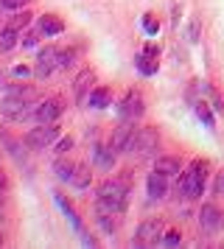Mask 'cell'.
<instances>
[{
    "label": "cell",
    "mask_w": 224,
    "mask_h": 249,
    "mask_svg": "<svg viewBox=\"0 0 224 249\" xmlns=\"http://www.w3.org/2000/svg\"><path fill=\"white\" fill-rule=\"evenodd\" d=\"M126 202H129V191L126 185L118 179H110V182H101L98 188V204L95 210L104 215H112V213H123L126 210Z\"/></svg>",
    "instance_id": "cell-1"
},
{
    "label": "cell",
    "mask_w": 224,
    "mask_h": 249,
    "mask_svg": "<svg viewBox=\"0 0 224 249\" xmlns=\"http://www.w3.org/2000/svg\"><path fill=\"white\" fill-rule=\"evenodd\" d=\"M205 179H207V162L205 160H196L179 179V191L185 199H199L202 191H205Z\"/></svg>",
    "instance_id": "cell-2"
},
{
    "label": "cell",
    "mask_w": 224,
    "mask_h": 249,
    "mask_svg": "<svg viewBox=\"0 0 224 249\" xmlns=\"http://www.w3.org/2000/svg\"><path fill=\"white\" fill-rule=\"evenodd\" d=\"M31 101L34 98L6 92V98L0 101V112H3V118H9V121H22V118L28 115V109H31Z\"/></svg>",
    "instance_id": "cell-3"
},
{
    "label": "cell",
    "mask_w": 224,
    "mask_h": 249,
    "mask_svg": "<svg viewBox=\"0 0 224 249\" xmlns=\"http://www.w3.org/2000/svg\"><path fill=\"white\" fill-rule=\"evenodd\" d=\"M134 137H137V126H134L132 121H123V124H118V129L112 132L110 146L115 148L118 154H123V151H132Z\"/></svg>",
    "instance_id": "cell-4"
},
{
    "label": "cell",
    "mask_w": 224,
    "mask_h": 249,
    "mask_svg": "<svg viewBox=\"0 0 224 249\" xmlns=\"http://www.w3.org/2000/svg\"><path fill=\"white\" fill-rule=\"evenodd\" d=\"M56 137H59V129H56V124H39L37 129H31V132L25 135V146L37 151V148L51 146Z\"/></svg>",
    "instance_id": "cell-5"
},
{
    "label": "cell",
    "mask_w": 224,
    "mask_h": 249,
    "mask_svg": "<svg viewBox=\"0 0 224 249\" xmlns=\"http://www.w3.org/2000/svg\"><path fill=\"white\" fill-rule=\"evenodd\" d=\"M56 68H59V51L56 48H42L39 56H37V68H34L37 79H51V73Z\"/></svg>",
    "instance_id": "cell-6"
},
{
    "label": "cell",
    "mask_w": 224,
    "mask_h": 249,
    "mask_svg": "<svg viewBox=\"0 0 224 249\" xmlns=\"http://www.w3.org/2000/svg\"><path fill=\"white\" fill-rule=\"evenodd\" d=\"M160 232H163V221H160V218H149V221H143V224L137 227V232H134V244H137V247L157 244V241H160Z\"/></svg>",
    "instance_id": "cell-7"
},
{
    "label": "cell",
    "mask_w": 224,
    "mask_h": 249,
    "mask_svg": "<svg viewBox=\"0 0 224 249\" xmlns=\"http://www.w3.org/2000/svg\"><path fill=\"white\" fill-rule=\"evenodd\" d=\"M62 109H65V107H62L59 98H48V101H42L34 109V118H37V124H54V121H59Z\"/></svg>",
    "instance_id": "cell-8"
},
{
    "label": "cell",
    "mask_w": 224,
    "mask_h": 249,
    "mask_svg": "<svg viewBox=\"0 0 224 249\" xmlns=\"http://www.w3.org/2000/svg\"><path fill=\"white\" fill-rule=\"evenodd\" d=\"M157 143H160V135H157V129H137V137H134V146L132 151H137V154H151V151H157Z\"/></svg>",
    "instance_id": "cell-9"
},
{
    "label": "cell",
    "mask_w": 224,
    "mask_h": 249,
    "mask_svg": "<svg viewBox=\"0 0 224 249\" xmlns=\"http://www.w3.org/2000/svg\"><path fill=\"white\" fill-rule=\"evenodd\" d=\"M140 115H143V98H140V92H129L121 104V118L123 121H134Z\"/></svg>",
    "instance_id": "cell-10"
},
{
    "label": "cell",
    "mask_w": 224,
    "mask_h": 249,
    "mask_svg": "<svg viewBox=\"0 0 224 249\" xmlns=\"http://www.w3.org/2000/svg\"><path fill=\"white\" fill-rule=\"evenodd\" d=\"M199 224L205 232H216L219 227H222V213H219V207L216 204H205L199 213Z\"/></svg>",
    "instance_id": "cell-11"
},
{
    "label": "cell",
    "mask_w": 224,
    "mask_h": 249,
    "mask_svg": "<svg viewBox=\"0 0 224 249\" xmlns=\"http://www.w3.org/2000/svg\"><path fill=\"white\" fill-rule=\"evenodd\" d=\"M146 191H149V199H163V196H166V191H168L166 174L151 171V174H149V179H146Z\"/></svg>",
    "instance_id": "cell-12"
},
{
    "label": "cell",
    "mask_w": 224,
    "mask_h": 249,
    "mask_svg": "<svg viewBox=\"0 0 224 249\" xmlns=\"http://www.w3.org/2000/svg\"><path fill=\"white\" fill-rule=\"evenodd\" d=\"M93 79H95V73H93L90 68H84V70H81V73L76 76V81H73V95H76V101H78V104L87 98L90 87H93Z\"/></svg>",
    "instance_id": "cell-13"
},
{
    "label": "cell",
    "mask_w": 224,
    "mask_h": 249,
    "mask_svg": "<svg viewBox=\"0 0 224 249\" xmlns=\"http://www.w3.org/2000/svg\"><path fill=\"white\" fill-rule=\"evenodd\" d=\"M37 25H39V34L42 36H59L65 31V23H62L59 17H54V14H42Z\"/></svg>",
    "instance_id": "cell-14"
},
{
    "label": "cell",
    "mask_w": 224,
    "mask_h": 249,
    "mask_svg": "<svg viewBox=\"0 0 224 249\" xmlns=\"http://www.w3.org/2000/svg\"><path fill=\"white\" fill-rule=\"evenodd\" d=\"M115 154H118V151L112 146H104V143H101V146H95V154H93V157H95V165H98V168L110 171V168H115Z\"/></svg>",
    "instance_id": "cell-15"
},
{
    "label": "cell",
    "mask_w": 224,
    "mask_h": 249,
    "mask_svg": "<svg viewBox=\"0 0 224 249\" xmlns=\"http://www.w3.org/2000/svg\"><path fill=\"white\" fill-rule=\"evenodd\" d=\"M179 168H182V162H179V157H174V154L157 157V162H154V171L166 174V177H174V174H179Z\"/></svg>",
    "instance_id": "cell-16"
},
{
    "label": "cell",
    "mask_w": 224,
    "mask_h": 249,
    "mask_svg": "<svg viewBox=\"0 0 224 249\" xmlns=\"http://www.w3.org/2000/svg\"><path fill=\"white\" fill-rule=\"evenodd\" d=\"M110 98H112L110 87H95L90 92V107L93 109H104V107H110Z\"/></svg>",
    "instance_id": "cell-17"
},
{
    "label": "cell",
    "mask_w": 224,
    "mask_h": 249,
    "mask_svg": "<svg viewBox=\"0 0 224 249\" xmlns=\"http://www.w3.org/2000/svg\"><path fill=\"white\" fill-rule=\"evenodd\" d=\"M73 185H76L78 191H84V188H87L90 182H93V171L87 168V165H76V171H73Z\"/></svg>",
    "instance_id": "cell-18"
},
{
    "label": "cell",
    "mask_w": 224,
    "mask_h": 249,
    "mask_svg": "<svg viewBox=\"0 0 224 249\" xmlns=\"http://www.w3.org/2000/svg\"><path fill=\"white\" fill-rule=\"evenodd\" d=\"M14 45H17V28H11V25L0 28V51H11Z\"/></svg>",
    "instance_id": "cell-19"
},
{
    "label": "cell",
    "mask_w": 224,
    "mask_h": 249,
    "mask_svg": "<svg viewBox=\"0 0 224 249\" xmlns=\"http://www.w3.org/2000/svg\"><path fill=\"white\" fill-rule=\"evenodd\" d=\"M137 68H140V73L143 76H151V73H157V56H151V53H140L137 56Z\"/></svg>",
    "instance_id": "cell-20"
},
{
    "label": "cell",
    "mask_w": 224,
    "mask_h": 249,
    "mask_svg": "<svg viewBox=\"0 0 224 249\" xmlns=\"http://www.w3.org/2000/svg\"><path fill=\"white\" fill-rule=\"evenodd\" d=\"M73 171H76V165L73 162H67V160H56L54 162V174L59 177V179H73Z\"/></svg>",
    "instance_id": "cell-21"
},
{
    "label": "cell",
    "mask_w": 224,
    "mask_h": 249,
    "mask_svg": "<svg viewBox=\"0 0 224 249\" xmlns=\"http://www.w3.org/2000/svg\"><path fill=\"white\" fill-rule=\"evenodd\" d=\"M28 23H31V12H17L9 20V25H11V28H17V31H20V28H25Z\"/></svg>",
    "instance_id": "cell-22"
},
{
    "label": "cell",
    "mask_w": 224,
    "mask_h": 249,
    "mask_svg": "<svg viewBox=\"0 0 224 249\" xmlns=\"http://www.w3.org/2000/svg\"><path fill=\"white\" fill-rule=\"evenodd\" d=\"M28 3H31V0H0V9H6V12H20Z\"/></svg>",
    "instance_id": "cell-23"
},
{
    "label": "cell",
    "mask_w": 224,
    "mask_h": 249,
    "mask_svg": "<svg viewBox=\"0 0 224 249\" xmlns=\"http://www.w3.org/2000/svg\"><path fill=\"white\" fill-rule=\"evenodd\" d=\"M179 241H182V238H179L177 230H168V232H163V238H160V244H163V247H177Z\"/></svg>",
    "instance_id": "cell-24"
},
{
    "label": "cell",
    "mask_w": 224,
    "mask_h": 249,
    "mask_svg": "<svg viewBox=\"0 0 224 249\" xmlns=\"http://www.w3.org/2000/svg\"><path fill=\"white\" fill-rule=\"evenodd\" d=\"M73 48H67V51H59V68H70L73 65Z\"/></svg>",
    "instance_id": "cell-25"
},
{
    "label": "cell",
    "mask_w": 224,
    "mask_h": 249,
    "mask_svg": "<svg viewBox=\"0 0 224 249\" xmlns=\"http://www.w3.org/2000/svg\"><path fill=\"white\" fill-rule=\"evenodd\" d=\"M196 115H199V118H202V121H205L207 126L213 124V115H210V109L205 107V101H196Z\"/></svg>",
    "instance_id": "cell-26"
},
{
    "label": "cell",
    "mask_w": 224,
    "mask_h": 249,
    "mask_svg": "<svg viewBox=\"0 0 224 249\" xmlns=\"http://www.w3.org/2000/svg\"><path fill=\"white\" fill-rule=\"evenodd\" d=\"M70 148H73V137H62V140H59V146H56V151H59V154H65V151H70Z\"/></svg>",
    "instance_id": "cell-27"
},
{
    "label": "cell",
    "mask_w": 224,
    "mask_h": 249,
    "mask_svg": "<svg viewBox=\"0 0 224 249\" xmlns=\"http://www.w3.org/2000/svg\"><path fill=\"white\" fill-rule=\"evenodd\" d=\"M188 39H190V42H196V39H199V25H196V23H190V28H188Z\"/></svg>",
    "instance_id": "cell-28"
},
{
    "label": "cell",
    "mask_w": 224,
    "mask_h": 249,
    "mask_svg": "<svg viewBox=\"0 0 224 249\" xmlns=\"http://www.w3.org/2000/svg\"><path fill=\"white\" fill-rule=\"evenodd\" d=\"M143 25H146V31H151V34L157 31V20H154V17H146V20H143Z\"/></svg>",
    "instance_id": "cell-29"
},
{
    "label": "cell",
    "mask_w": 224,
    "mask_h": 249,
    "mask_svg": "<svg viewBox=\"0 0 224 249\" xmlns=\"http://www.w3.org/2000/svg\"><path fill=\"white\" fill-rule=\"evenodd\" d=\"M37 36H39V34H28L25 39H22V45H25V48H34V45H37Z\"/></svg>",
    "instance_id": "cell-30"
},
{
    "label": "cell",
    "mask_w": 224,
    "mask_h": 249,
    "mask_svg": "<svg viewBox=\"0 0 224 249\" xmlns=\"http://www.w3.org/2000/svg\"><path fill=\"white\" fill-rule=\"evenodd\" d=\"M216 191H219V193H224V171L219 174V177H216Z\"/></svg>",
    "instance_id": "cell-31"
},
{
    "label": "cell",
    "mask_w": 224,
    "mask_h": 249,
    "mask_svg": "<svg viewBox=\"0 0 224 249\" xmlns=\"http://www.w3.org/2000/svg\"><path fill=\"white\" fill-rule=\"evenodd\" d=\"M14 76H28V68H25V65H17V68H14Z\"/></svg>",
    "instance_id": "cell-32"
},
{
    "label": "cell",
    "mask_w": 224,
    "mask_h": 249,
    "mask_svg": "<svg viewBox=\"0 0 224 249\" xmlns=\"http://www.w3.org/2000/svg\"><path fill=\"white\" fill-rule=\"evenodd\" d=\"M6 185H9V179H6V174L0 171V191H6Z\"/></svg>",
    "instance_id": "cell-33"
},
{
    "label": "cell",
    "mask_w": 224,
    "mask_h": 249,
    "mask_svg": "<svg viewBox=\"0 0 224 249\" xmlns=\"http://www.w3.org/2000/svg\"><path fill=\"white\" fill-rule=\"evenodd\" d=\"M0 207H3V191H0Z\"/></svg>",
    "instance_id": "cell-34"
},
{
    "label": "cell",
    "mask_w": 224,
    "mask_h": 249,
    "mask_svg": "<svg viewBox=\"0 0 224 249\" xmlns=\"http://www.w3.org/2000/svg\"><path fill=\"white\" fill-rule=\"evenodd\" d=\"M0 244H3V238H0Z\"/></svg>",
    "instance_id": "cell-35"
}]
</instances>
